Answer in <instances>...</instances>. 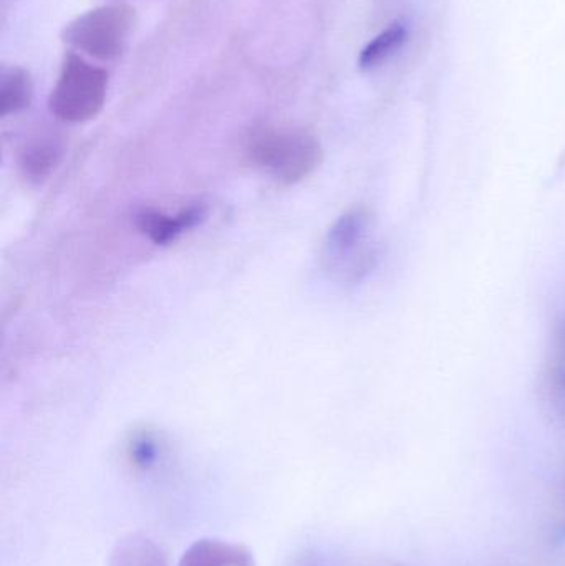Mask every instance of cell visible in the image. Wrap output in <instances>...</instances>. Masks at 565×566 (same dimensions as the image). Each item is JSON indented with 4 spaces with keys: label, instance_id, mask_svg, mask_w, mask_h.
<instances>
[{
    "label": "cell",
    "instance_id": "4",
    "mask_svg": "<svg viewBox=\"0 0 565 566\" xmlns=\"http://www.w3.org/2000/svg\"><path fill=\"white\" fill-rule=\"evenodd\" d=\"M374 219L367 209H352L332 226L325 249L331 268L348 281H358L374 268L377 251L372 244Z\"/></svg>",
    "mask_w": 565,
    "mask_h": 566
},
{
    "label": "cell",
    "instance_id": "10",
    "mask_svg": "<svg viewBox=\"0 0 565 566\" xmlns=\"http://www.w3.org/2000/svg\"><path fill=\"white\" fill-rule=\"evenodd\" d=\"M405 40H407V30H405L404 25L395 23V25L388 27L387 30H384L380 35L375 36V39L362 50L360 59H358L360 69L372 70L375 69V66L381 65L385 60L390 59V56L404 45Z\"/></svg>",
    "mask_w": 565,
    "mask_h": 566
},
{
    "label": "cell",
    "instance_id": "1",
    "mask_svg": "<svg viewBox=\"0 0 565 566\" xmlns=\"http://www.w3.org/2000/svg\"><path fill=\"white\" fill-rule=\"evenodd\" d=\"M108 83L109 75L103 66L70 50L50 93V112L56 119L70 125L90 122L105 106Z\"/></svg>",
    "mask_w": 565,
    "mask_h": 566
},
{
    "label": "cell",
    "instance_id": "8",
    "mask_svg": "<svg viewBox=\"0 0 565 566\" xmlns=\"http://www.w3.org/2000/svg\"><path fill=\"white\" fill-rule=\"evenodd\" d=\"M108 566H169L161 548L143 534H129L113 548Z\"/></svg>",
    "mask_w": 565,
    "mask_h": 566
},
{
    "label": "cell",
    "instance_id": "11",
    "mask_svg": "<svg viewBox=\"0 0 565 566\" xmlns=\"http://www.w3.org/2000/svg\"><path fill=\"white\" fill-rule=\"evenodd\" d=\"M55 161V146L42 143V145L33 146L29 155L25 156V169L29 171V175L40 178V176L46 175V171H50Z\"/></svg>",
    "mask_w": 565,
    "mask_h": 566
},
{
    "label": "cell",
    "instance_id": "6",
    "mask_svg": "<svg viewBox=\"0 0 565 566\" xmlns=\"http://www.w3.org/2000/svg\"><path fill=\"white\" fill-rule=\"evenodd\" d=\"M544 392L554 415L565 419V313L554 323L553 345L544 375Z\"/></svg>",
    "mask_w": 565,
    "mask_h": 566
},
{
    "label": "cell",
    "instance_id": "3",
    "mask_svg": "<svg viewBox=\"0 0 565 566\" xmlns=\"http://www.w3.org/2000/svg\"><path fill=\"white\" fill-rule=\"evenodd\" d=\"M255 165L284 185L307 178L322 161L321 143L301 129H268L251 146Z\"/></svg>",
    "mask_w": 565,
    "mask_h": 566
},
{
    "label": "cell",
    "instance_id": "2",
    "mask_svg": "<svg viewBox=\"0 0 565 566\" xmlns=\"http://www.w3.org/2000/svg\"><path fill=\"white\" fill-rule=\"evenodd\" d=\"M136 10L126 3L96 7L66 23L62 40L73 52L112 62L118 59L132 39Z\"/></svg>",
    "mask_w": 565,
    "mask_h": 566
},
{
    "label": "cell",
    "instance_id": "12",
    "mask_svg": "<svg viewBox=\"0 0 565 566\" xmlns=\"http://www.w3.org/2000/svg\"><path fill=\"white\" fill-rule=\"evenodd\" d=\"M129 461L139 469H149L158 458V446L149 436L142 434L133 439L128 448Z\"/></svg>",
    "mask_w": 565,
    "mask_h": 566
},
{
    "label": "cell",
    "instance_id": "7",
    "mask_svg": "<svg viewBox=\"0 0 565 566\" xmlns=\"http://www.w3.org/2000/svg\"><path fill=\"white\" fill-rule=\"evenodd\" d=\"M202 218V209L191 208L176 216H166L158 211H145L138 216V226L143 234L155 244H168L188 229L195 228Z\"/></svg>",
    "mask_w": 565,
    "mask_h": 566
},
{
    "label": "cell",
    "instance_id": "5",
    "mask_svg": "<svg viewBox=\"0 0 565 566\" xmlns=\"http://www.w3.org/2000/svg\"><path fill=\"white\" fill-rule=\"evenodd\" d=\"M178 566H258L254 555L244 545L201 538L182 554Z\"/></svg>",
    "mask_w": 565,
    "mask_h": 566
},
{
    "label": "cell",
    "instance_id": "9",
    "mask_svg": "<svg viewBox=\"0 0 565 566\" xmlns=\"http://www.w3.org/2000/svg\"><path fill=\"white\" fill-rule=\"evenodd\" d=\"M33 86L22 66H6L0 75V109L2 116L22 112L32 102Z\"/></svg>",
    "mask_w": 565,
    "mask_h": 566
}]
</instances>
